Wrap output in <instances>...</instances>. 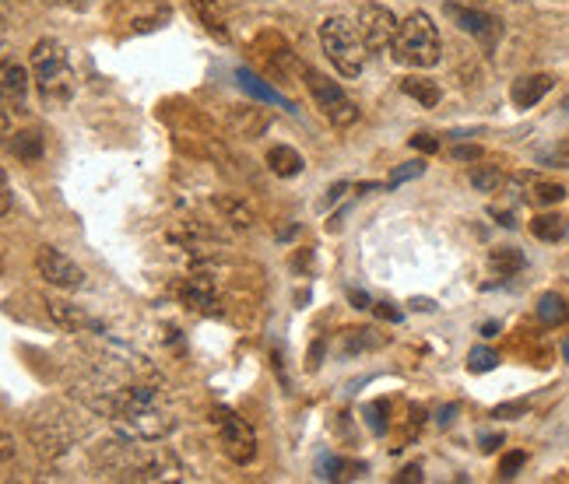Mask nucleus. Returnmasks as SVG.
<instances>
[{"mask_svg": "<svg viewBox=\"0 0 569 484\" xmlns=\"http://www.w3.org/2000/svg\"><path fill=\"white\" fill-rule=\"evenodd\" d=\"M109 422L127 443H159V438L177 432V417L162 407L159 390L151 386H127L120 390L117 407L109 414Z\"/></svg>", "mask_w": 569, "mask_h": 484, "instance_id": "nucleus-1", "label": "nucleus"}, {"mask_svg": "<svg viewBox=\"0 0 569 484\" xmlns=\"http://www.w3.org/2000/svg\"><path fill=\"white\" fill-rule=\"evenodd\" d=\"M320 47L341 78H359L366 71L369 47H366L362 29L356 26V21H348L341 14L323 18L320 21Z\"/></svg>", "mask_w": 569, "mask_h": 484, "instance_id": "nucleus-2", "label": "nucleus"}, {"mask_svg": "<svg viewBox=\"0 0 569 484\" xmlns=\"http://www.w3.org/2000/svg\"><path fill=\"white\" fill-rule=\"evenodd\" d=\"M32 71L39 81L42 102H68L74 95V74L68 63V50L57 39H39L32 47Z\"/></svg>", "mask_w": 569, "mask_h": 484, "instance_id": "nucleus-3", "label": "nucleus"}, {"mask_svg": "<svg viewBox=\"0 0 569 484\" xmlns=\"http://www.w3.org/2000/svg\"><path fill=\"white\" fill-rule=\"evenodd\" d=\"M393 57L401 63H411V68H436L443 57V42H440V29L432 26V18L426 11H411L401 29H398V42H393Z\"/></svg>", "mask_w": 569, "mask_h": 484, "instance_id": "nucleus-4", "label": "nucleus"}, {"mask_svg": "<svg viewBox=\"0 0 569 484\" xmlns=\"http://www.w3.org/2000/svg\"><path fill=\"white\" fill-rule=\"evenodd\" d=\"M302 74H306V88H310V95H313V102H317V109L320 113L331 120L335 127H352L356 120H359V105L348 99L345 92H341V84H335V81H327L320 71H313V68H302Z\"/></svg>", "mask_w": 569, "mask_h": 484, "instance_id": "nucleus-5", "label": "nucleus"}, {"mask_svg": "<svg viewBox=\"0 0 569 484\" xmlns=\"http://www.w3.org/2000/svg\"><path fill=\"white\" fill-rule=\"evenodd\" d=\"M211 425L218 428V443H222L226 456L232 464H250L257 456V435L253 428L229 407H214L211 411Z\"/></svg>", "mask_w": 569, "mask_h": 484, "instance_id": "nucleus-6", "label": "nucleus"}, {"mask_svg": "<svg viewBox=\"0 0 569 484\" xmlns=\"http://www.w3.org/2000/svg\"><path fill=\"white\" fill-rule=\"evenodd\" d=\"M359 29H362L369 53H387V50H393V42H398L401 21L383 4H366L359 14Z\"/></svg>", "mask_w": 569, "mask_h": 484, "instance_id": "nucleus-7", "label": "nucleus"}, {"mask_svg": "<svg viewBox=\"0 0 569 484\" xmlns=\"http://www.w3.org/2000/svg\"><path fill=\"white\" fill-rule=\"evenodd\" d=\"M36 271H39L42 281L53 284V289L74 292V289H81V284H84V271L78 268V263L68 253H60L57 246H39L36 250Z\"/></svg>", "mask_w": 569, "mask_h": 484, "instance_id": "nucleus-8", "label": "nucleus"}, {"mask_svg": "<svg viewBox=\"0 0 569 484\" xmlns=\"http://www.w3.org/2000/svg\"><path fill=\"white\" fill-rule=\"evenodd\" d=\"M447 14L457 21V29L468 32V36H475V39H478L486 50H492L496 42H499V36H502V29H499V18H492V14H486V11L461 8V4H447Z\"/></svg>", "mask_w": 569, "mask_h": 484, "instance_id": "nucleus-9", "label": "nucleus"}, {"mask_svg": "<svg viewBox=\"0 0 569 484\" xmlns=\"http://www.w3.org/2000/svg\"><path fill=\"white\" fill-rule=\"evenodd\" d=\"M183 302L190 305L193 313H201V316H222V302H218V295H214V281L204 278V274L187 278Z\"/></svg>", "mask_w": 569, "mask_h": 484, "instance_id": "nucleus-10", "label": "nucleus"}, {"mask_svg": "<svg viewBox=\"0 0 569 484\" xmlns=\"http://www.w3.org/2000/svg\"><path fill=\"white\" fill-rule=\"evenodd\" d=\"M47 313H50V320L57 323V326H63V330H96V334H102V326L81 310V305H71V302H63V299H47Z\"/></svg>", "mask_w": 569, "mask_h": 484, "instance_id": "nucleus-11", "label": "nucleus"}, {"mask_svg": "<svg viewBox=\"0 0 569 484\" xmlns=\"http://www.w3.org/2000/svg\"><path fill=\"white\" fill-rule=\"evenodd\" d=\"M549 92H552V78H549V74H531V78L513 81L510 99H513V105H520V109H531V105H538Z\"/></svg>", "mask_w": 569, "mask_h": 484, "instance_id": "nucleus-12", "label": "nucleus"}, {"mask_svg": "<svg viewBox=\"0 0 569 484\" xmlns=\"http://www.w3.org/2000/svg\"><path fill=\"white\" fill-rule=\"evenodd\" d=\"M236 78H239V84H243L250 95H257L260 102H268V105H278V109H284V113H296V105H292L289 99H284L281 92H274L271 84H264V81H260V78H257L253 71L239 68V71H236Z\"/></svg>", "mask_w": 569, "mask_h": 484, "instance_id": "nucleus-13", "label": "nucleus"}, {"mask_svg": "<svg viewBox=\"0 0 569 484\" xmlns=\"http://www.w3.org/2000/svg\"><path fill=\"white\" fill-rule=\"evenodd\" d=\"M268 169L274 172V175H281V180H292V175H299L302 169H306V162H302V155L296 148H289V144H274L271 151H268Z\"/></svg>", "mask_w": 569, "mask_h": 484, "instance_id": "nucleus-14", "label": "nucleus"}, {"mask_svg": "<svg viewBox=\"0 0 569 484\" xmlns=\"http://www.w3.org/2000/svg\"><path fill=\"white\" fill-rule=\"evenodd\" d=\"M193 4V11H197V18H201V26L218 39V42H229V29H226V14H222V8L214 4V0H190Z\"/></svg>", "mask_w": 569, "mask_h": 484, "instance_id": "nucleus-15", "label": "nucleus"}, {"mask_svg": "<svg viewBox=\"0 0 569 484\" xmlns=\"http://www.w3.org/2000/svg\"><path fill=\"white\" fill-rule=\"evenodd\" d=\"M11 151H14L18 162L36 165L42 159V134L39 130H18V134L11 138Z\"/></svg>", "mask_w": 569, "mask_h": 484, "instance_id": "nucleus-16", "label": "nucleus"}, {"mask_svg": "<svg viewBox=\"0 0 569 484\" xmlns=\"http://www.w3.org/2000/svg\"><path fill=\"white\" fill-rule=\"evenodd\" d=\"M26 92H29V74L26 68H18V63H8L4 68V105L8 109H21V102H26Z\"/></svg>", "mask_w": 569, "mask_h": 484, "instance_id": "nucleus-17", "label": "nucleus"}, {"mask_svg": "<svg viewBox=\"0 0 569 484\" xmlns=\"http://www.w3.org/2000/svg\"><path fill=\"white\" fill-rule=\"evenodd\" d=\"M401 92L411 95L415 102H422L426 109L440 105V84L429 81V78H405V81H401Z\"/></svg>", "mask_w": 569, "mask_h": 484, "instance_id": "nucleus-18", "label": "nucleus"}, {"mask_svg": "<svg viewBox=\"0 0 569 484\" xmlns=\"http://www.w3.org/2000/svg\"><path fill=\"white\" fill-rule=\"evenodd\" d=\"M489 263H492V271L499 278H513L517 271H523V263H528V260H523V253L517 246H499V250H492Z\"/></svg>", "mask_w": 569, "mask_h": 484, "instance_id": "nucleus-19", "label": "nucleus"}, {"mask_svg": "<svg viewBox=\"0 0 569 484\" xmlns=\"http://www.w3.org/2000/svg\"><path fill=\"white\" fill-rule=\"evenodd\" d=\"M468 183H471L478 193H496V190H502V183H507V175H502L496 165H475V169L468 172Z\"/></svg>", "mask_w": 569, "mask_h": 484, "instance_id": "nucleus-20", "label": "nucleus"}, {"mask_svg": "<svg viewBox=\"0 0 569 484\" xmlns=\"http://www.w3.org/2000/svg\"><path fill=\"white\" fill-rule=\"evenodd\" d=\"M566 316H569V305L559 299V295H541L538 299V320L545 323V326H559V323H566Z\"/></svg>", "mask_w": 569, "mask_h": 484, "instance_id": "nucleus-21", "label": "nucleus"}, {"mask_svg": "<svg viewBox=\"0 0 569 484\" xmlns=\"http://www.w3.org/2000/svg\"><path fill=\"white\" fill-rule=\"evenodd\" d=\"M531 232L541 239V242H559L566 235V222L559 214H538L531 222Z\"/></svg>", "mask_w": 569, "mask_h": 484, "instance_id": "nucleus-22", "label": "nucleus"}, {"mask_svg": "<svg viewBox=\"0 0 569 484\" xmlns=\"http://www.w3.org/2000/svg\"><path fill=\"white\" fill-rule=\"evenodd\" d=\"M356 471H362V467H352V464H348V460H341V456H335V453L320 456V477H327V481H345V477H359Z\"/></svg>", "mask_w": 569, "mask_h": 484, "instance_id": "nucleus-23", "label": "nucleus"}, {"mask_svg": "<svg viewBox=\"0 0 569 484\" xmlns=\"http://www.w3.org/2000/svg\"><path fill=\"white\" fill-rule=\"evenodd\" d=\"M426 172V162L422 159H411V162H405V165H398L390 175H387V190H398V186H405L408 180H419V175Z\"/></svg>", "mask_w": 569, "mask_h": 484, "instance_id": "nucleus-24", "label": "nucleus"}, {"mask_svg": "<svg viewBox=\"0 0 569 484\" xmlns=\"http://www.w3.org/2000/svg\"><path fill=\"white\" fill-rule=\"evenodd\" d=\"M214 208L222 211V214H229L236 225H253V211L247 204L232 201V196H214Z\"/></svg>", "mask_w": 569, "mask_h": 484, "instance_id": "nucleus-25", "label": "nucleus"}, {"mask_svg": "<svg viewBox=\"0 0 569 484\" xmlns=\"http://www.w3.org/2000/svg\"><path fill=\"white\" fill-rule=\"evenodd\" d=\"M499 365V355L492 347H475L468 355V372H492Z\"/></svg>", "mask_w": 569, "mask_h": 484, "instance_id": "nucleus-26", "label": "nucleus"}, {"mask_svg": "<svg viewBox=\"0 0 569 484\" xmlns=\"http://www.w3.org/2000/svg\"><path fill=\"white\" fill-rule=\"evenodd\" d=\"M531 186H535V193L528 196V201H535V204H559L566 196V190L559 183H531Z\"/></svg>", "mask_w": 569, "mask_h": 484, "instance_id": "nucleus-27", "label": "nucleus"}, {"mask_svg": "<svg viewBox=\"0 0 569 484\" xmlns=\"http://www.w3.org/2000/svg\"><path fill=\"white\" fill-rule=\"evenodd\" d=\"M541 165H556V169H566L569 165V141H562V144H556V148H549V151H541Z\"/></svg>", "mask_w": 569, "mask_h": 484, "instance_id": "nucleus-28", "label": "nucleus"}, {"mask_svg": "<svg viewBox=\"0 0 569 484\" xmlns=\"http://www.w3.org/2000/svg\"><path fill=\"white\" fill-rule=\"evenodd\" d=\"M528 464V453H520V450H513V453H507L502 456V464H499V477H517V471Z\"/></svg>", "mask_w": 569, "mask_h": 484, "instance_id": "nucleus-29", "label": "nucleus"}, {"mask_svg": "<svg viewBox=\"0 0 569 484\" xmlns=\"http://www.w3.org/2000/svg\"><path fill=\"white\" fill-rule=\"evenodd\" d=\"M380 344V337L373 334V330H348V347H356V351H362V347H377Z\"/></svg>", "mask_w": 569, "mask_h": 484, "instance_id": "nucleus-30", "label": "nucleus"}, {"mask_svg": "<svg viewBox=\"0 0 569 484\" xmlns=\"http://www.w3.org/2000/svg\"><path fill=\"white\" fill-rule=\"evenodd\" d=\"M366 414H369V428H373V432L380 435V432L387 428V404H380V401H377V404H369Z\"/></svg>", "mask_w": 569, "mask_h": 484, "instance_id": "nucleus-31", "label": "nucleus"}, {"mask_svg": "<svg viewBox=\"0 0 569 484\" xmlns=\"http://www.w3.org/2000/svg\"><path fill=\"white\" fill-rule=\"evenodd\" d=\"M450 155H453V162H478L481 159V148L478 144H457Z\"/></svg>", "mask_w": 569, "mask_h": 484, "instance_id": "nucleus-32", "label": "nucleus"}, {"mask_svg": "<svg viewBox=\"0 0 569 484\" xmlns=\"http://www.w3.org/2000/svg\"><path fill=\"white\" fill-rule=\"evenodd\" d=\"M411 148H419V151H426V155H432V151H440V141L429 138V134H415L411 138Z\"/></svg>", "mask_w": 569, "mask_h": 484, "instance_id": "nucleus-33", "label": "nucleus"}, {"mask_svg": "<svg viewBox=\"0 0 569 484\" xmlns=\"http://www.w3.org/2000/svg\"><path fill=\"white\" fill-rule=\"evenodd\" d=\"M523 411H528V404H499L492 411V417H520Z\"/></svg>", "mask_w": 569, "mask_h": 484, "instance_id": "nucleus-34", "label": "nucleus"}, {"mask_svg": "<svg viewBox=\"0 0 569 484\" xmlns=\"http://www.w3.org/2000/svg\"><path fill=\"white\" fill-rule=\"evenodd\" d=\"M408 481H415V484H419L422 481V467L419 464H411V467H405L398 477H393V484H408Z\"/></svg>", "mask_w": 569, "mask_h": 484, "instance_id": "nucleus-35", "label": "nucleus"}, {"mask_svg": "<svg viewBox=\"0 0 569 484\" xmlns=\"http://www.w3.org/2000/svg\"><path fill=\"white\" fill-rule=\"evenodd\" d=\"M377 316H380V320H390V323H398V320H401V313L393 310L390 302H380V305H377Z\"/></svg>", "mask_w": 569, "mask_h": 484, "instance_id": "nucleus-36", "label": "nucleus"}, {"mask_svg": "<svg viewBox=\"0 0 569 484\" xmlns=\"http://www.w3.org/2000/svg\"><path fill=\"white\" fill-rule=\"evenodd\" d=\"M348 299H352V305H356V310H369V295H366V292L352 289V292H348Z\"/></svg>", "mask_w": 569, "mask_h": 484, "instance_id": "nucleus-37", "label": "nucleus"}, {"mask_svg": "<svg viewBox=\"0 0 569 484\" xmlns=\"http://www.w3.org/2000/svg\"><path fill=\"white\" fill-rule=\"evenodd\" d=\"M499 443H502V435H481V453H496Z\"/></svg>", "mask_w": 569, "mask_h": 484, "instance_id": "nucleus-38", "label": "nucleus"}, {"mask_svg": "<svg viewBox=\"0 0 569 484\" xmlns=\"http://www.w3.org/2000/svg\"><path fill=\"white\" fill-rule=\"evenodd\" d=\"M453 414H457V404H450V407H443V414H440V428H447V425L453 422Z\"/></svg>", "mask_w": 569, "mask_h": 484, "instance_id": "nucleus-39", "label": "nucleus"}, {"mask_svg": "<svg viewBox=\"0 0 569 484\" xmlns=\"http://www.w3.org/2000/svg\"><path fill=\"white\" fill-rule=\"evenodd\" d=\"M345 190H348V183H338V186H331V193H327V204H335V201H338V196H341Z\"/></svg>", "mask_w": 569, "mask_h": 484, "instance_id": "nucleus-40", "label": "nucleus"}, {"mask_svg": "<svg viewBox=\"0 0 569 484\" xmlns=\"http://www.w3.org/2000/svg\"><path fill=\"white\" fill-rule=\"evenodd\" d=\"M481 334H486V337H496V334H499V323H486V326H481Z\"/></svg>", "mask_w": 569, "mask_h": 484, "instance_id": "nucleus-41", "label": "nucleus"}, {"mask_svg": "<svg viewBox=\"0 0 569 484\" xmlns=\"http://www.w3.org/2000/svg\"><path fill=\"white\" fill-rule=\"evenodd\" d=\"M562 355H566V362H569V341L562 344Z\"/></svg>", "mask_w": 569, "mask_h": 484, "instance_id": "nucleus-42", "label": "nucleus"}]
</instances>
